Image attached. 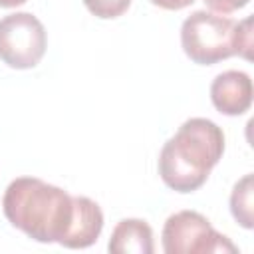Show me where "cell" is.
I'll return each mask as SVG.
<instances>
[{
    "label": "cell",
    "instance_id": "1",
    "mask_svg": "<svg viewBox=\"0 0 254 254\" xmlns=\"http://www.w3.org/2000/svg\"><path fill=\"white\" fill-rule=\"evenodd\" d=\"M8 222L42 244H65L75 220V196L36 177L14 179L2 196Z\"/></svg>",
    "mask_w": 254,
    "mask_h": 254
},
{
    "label": "cell",
    "instance_id": "2",
    "mask_svg": "<svg viewBox=\"0 0 254 254\" xmlns=\"http://www.w3.org/2000/svg\"><path fill=\"white\" fill-rule=\"evenodd\" d=\"M224 153L222 129L206 117L187 119L159 153V175L175 192L198 190Z\"/></svg>",
    "mask_w": 254,
    "mask_h": 254
},
{
    "label": "cell",
    "instance_id": "3",
    "mask_svg": "<svg viewBox=\"0 0 254 254\" xmlns=\"http://www.w3.org/2000/svg\"><path fill=\"white\" fill-rule=\"evenodd\" d=\"M181 46L198 65H212L238 56V22L228 16L194 10L181 26Z\"/></svg>",
    "mask_w": 254,
    "mask_h": 254
},
{
    "label": "cell",
    "instance_id": "4",
    "mask_svg": "<svg viewBox=\"0 0 254 254\" xmlns=\"http://www.w3.org/2000/svg\"><path fill=\"white\" fill-rule=\"evenodd\" d=\"M163 250L167 254H236V244L216 232L208 218L196 210H179L165 220Z\"/></svg>",
    "mask_w": 254,
    "mask_h": 254
},
{
    "label": "cell",
    "instance_id": "5",
    "mask_svg": "<svg viewBox=\"0 0 254 254\" xmlns=\"http://www.w3.org/2000/svg\"><path fill=\"white\" fill-rule=\"evenodd\" d=\"M48 48L44 24L30 12H14L0 20V60L12 69L40 64Z\"/></svg>",
    "mask_w": 254,
    "mask_h": 254
},
{
    "label": "cell",
    "instance_id": "6",
    "mask_svg": "<svg viewBox=\"0 0 254 254\" xmlns=\"http://www.w3.org/2000/svg\"><path fill=\"white\" fill-rule=\"evenodd\" d=\"M210 101L222 115L236 117L252 105V79L246 71L226 69L218 73L210 83Z\"/></svg>",
    "mask_w": 254,
    "mask_h": 254
},
{
    "label": "cell",
    "instance_id": "7",
    "mask_svg": "<svg viewBox=\"0 0 254 254\" xmlns=\"http://www.w3.org/2000/svg\"><path fill=\"white\" fill-rule=\"evenodd\" d=\"M107 250L113 254H153V228L141 218H123L113 228Z\"/></svg>",
    "mask_w": 254,
    "mask_h": 254
},
{
    "label": "cell",
    "instance_id": "8",
    "mask_svg": "<svg viewBox=\"0 0 254 254\" xmlns=\"http://www.w3.org/2000/svg\"><path fill=\"white\" fill-rule=\"evenodd\" d=\"M252 194H254V183H252V173H248L234 185V189L230 192V212H232L234 220L246 230H250L254 226Z\"/></svg>",
    "mask_w": 254,
    "mask_h": 254
},
{
    "label": "cell",
    "instance_id": "9",
    "mask_svg": "<svg viewBox=\"0 0 254 254\" xmlns=\"http://www.w3.org/2000/svg\"><path fill=\"white\" fill-rule=\"evenodd\" d=\"M85 8L101 20H113L127 12L131 0H83Z\"/></svg>",
    "mask_w": 254,
    "mask_h": 254
},
{
    "label": "cell",
    "instance_id": "10",
    "mask_svg": "<svg viewBox=\"0 0 254 254\" xmlns=\"http://www.w3.org/2000/svg\"><path fill=\"white\" fill-rule=\"evenodd\" d=\"M252 18L238 22V56L244 60L252 58Z\"/></svg>",
    "mask_w": 254,
    "mask_h": 254
},
{
    "label": "cell",
    "instance_id": "11",
    "mask_svg": "<svg viewBox=\"0 0 254 254\" xmlns=\"http://www.w3.org/2000/svg\"><path fill=\"white\" fill-rule=\"evenodd\" d=\"M202 2L216 14H232L240 8H244L250 0H202Z\"/></svg>",
    "mask_w": 254,
    "mask_h": 254
},
{
    "label": "cell",
    "instance_id": "12",
    "mask_svg": "<svg viewBox=\"0 0 254 254\" xmlns=\"http://www.w3.org/2000/svg\"><path fill=\"white\" fill-rule=\"evenodd\" d=\"M194 0H151V4L163 8V10H183L190 6Z\"/></svg>",
    "mask_w": 254,
    "mask_h": 254
},
{
    "label": "cell",
    "instance_id": "13",
    "mask_svg": "<svg viewBox=\"0 0 254 254\" xmlns=\"http://www.w3.org/2000/svg\"><path fill=\"white\" fill-rule=\"evenodd\" d=\"M28 0H0V8H16V6H22Z\"/></svg>",
    "mask_w": 254,
    "mask_h": 254
}]
</instances>
